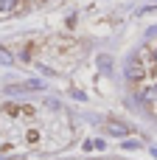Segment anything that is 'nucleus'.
<instances>
[{
  "mask_svg": "<svg viewBox=\"0 0 157 160\" xmlns=\"http://www.w3.org/2000/svg\"><path fill=\"white\" fill-rule=\"evenodd\" d=\"M17 8V0H0V11H11Z\"/></svg>",
  "mask_w": 157,
  "mask_h": 160,
  "instance_id": "obj_2",
  "label": "nucleus"
},
{
  "mask_svg": "<svg viewBox=\"0 0 157 160\" xmlns=\"http://www.w3.org/2000/svg\"><path fill=\"white\" fill-rule=\"evenodd\" d=\"M155 90H157V84H155Z\"/></svg>",
  "mask_w": 157,
  "mask_h": 160,
  "instance_id": "obj_7",
  "label": "nucleus"
},
{
  "mask_svg": "<svg viewBox=\"0 0 157 160\" xmlns=\"http://www.w3.org/2000/svg\"><path fill=\"white\" fill-rule=\"evenodd\" d=\"M124 149H140L138 141H124Z\"/></svg>",
  "mask_w": 157,
  "mask_h": 160,
  "instance_id": "obj_4",
  "label": "nucleus"
},
{
  "mask_svg": "<svg viewBox=\"0 0 157 160\" xmlns=\"http://www.w3.org/2000/svg\"><path fill=\"white\" fill-rule=\"evenodd\" d=\"M11 62H14V59H11V53L0 48V65H11Z\"/></svg>",
  "mask_w": 157,
  "mask_h": 160,
  "instance_id": "obj_3",
  "label": "nucleus"
},
{
  "mask_svg": "<svg viewBox=\"0 0 157 160\" xmlns=\"http://www.w3.org/2000/svg\"><path fill=\"white\" fill-rule=\"evenodd\" d=\"M155 62H157V48H155Z\"/></svg>",
  "mask_w": 157,
  "mask_h": 160,
  "instance_id": "obj_6",
  "label": "nucleus"
},
{
  "mask_svg": "<svg viewBox=\"0 0 157 160\" xmlns=\"http://www.w3.org/2000/svg\"><path fill=\"white\" fill-rule=\"evenodd\" d=\"M110 132H112V135H118V138H124V135H129V129H126L124 124H110Z\"/></svg>",
  "mask_w": 157,
  "mask_h": 160,
  "instance_id": "obj_1",
  "label": "nucleus"
},
{
  "mask_svg": "<svg viewBox=\"0 0 157 160\" xmlns=\"http://www.w3.org/2000/svg\"><path fill=\"white\" fill-rule=\"evenodd\" d=\"M152 155H155V158H157V146H152Z\"/></svg>",
  "mask_w": 157,
  "mask_h": 160,
  "instance_id": "obj_5",
  "label": "nucleus"
}]
</instances>
